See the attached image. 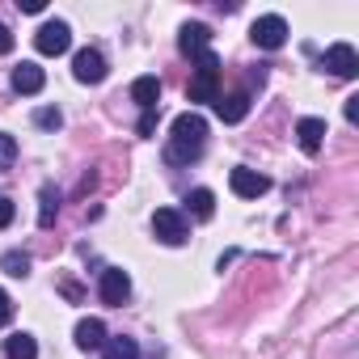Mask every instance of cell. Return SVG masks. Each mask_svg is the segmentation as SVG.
<instances>
[{
  "mask_svg": "<svg viewBox=\"0 0 359 359\" xmlns=\"http://www.w3.org/2000/svg\"><path fill=\"white\" fill-rule=\"evenodd\" d=\"M203 148H208V118L195 114V110L177 114V118H173V131H169L165 156H169L173 165H191V161L203 156Z\"/></svg>",
  "mask_w": 359,
  "mask_h": 359,
  "instance_id": "obj_1",
  "label": "cell"
},
{
  "mask_svg": "<svg viewBox=\"0 0 359 359\" xmlns=\"http://www.w3.org/2000/svg\"><path fill=\"white\" fill-rule=\"evenodd\" d=\"M216 97H220V60L212 51H203L195 81H191V102H216Z\"/></svg>",
  "mask_w": 359,
  "mask_h": 359,
  "instance_id": "obj_2",
  "label": "cell"
},
{
  "mask_svg": "<svg viewBox=\"0 0 359 359\" xmlns=\"http://www.w3.org/2000/svg\"><path fill=\"white\" fill-rule=\"evenodd\" d=\"M152 233H156V241H165V245H182V241L191 237V224H187V216L177 212V208H156Z\"/></svg>",
  "mask_w": 359,
  "mask_h": 359,
  "instance_id": "obj_3",
  "label": "cell"
},
{
  "mask_svg": "<svg viewBox=\"0 0 359 359\" xmlns=\"http://www.w3.org/2000/svg\"><path fill=\"white\" fill-rule=\"evenodd\" d=\"M250 39H254V47H262V51H279V47L287 43V22H283L279 13H266V18L254 22Z\"/></svg>",
  "mask_w": 359,
  "mask_h": 359,
  "instance_id": "obj_4",
  "label": "cell"
},
{
  "mask_svg": "<svg viewBox=\"0 0 359 359\" xmlns=\"http://www.w3.org/2000/svg\"><path fill=\"white\" fill-rule=\"evenodd\" d=\"M229 187H233V195H241V199H258V195H266V191H271V177H266V173H258V169L237 165V169L229 173Z\"/></svg>",
  "mask_w": 359,
  "mask_h": 359,
  "instance_id": "obj_5",
  "label": "cell"
},
{
  "mask_svg": "<svg viewBox=\"0 0 359 359\" xmlns=\"http://www.w3.org/2000/svg\"><path fill=\"white\" fill-rule=\"evenodd\" d=\"M72 76H76L81 85H102V81H106V55L93 51V47L76 51V60H72Z\"/></svg>",
  "mask_w": 359,
  "mask_h": 359,
  "instance_id": "obj_6",
  "label": "cell"
},
{
  "mask_svg": "<svg viewBox=\"0 0 359 359\" xmlns=\"http://www.w3.org/2000/svg\"><path fill=\"white\" fill-rule=\"evenodd\" d=\"M34 47H39L43 55H64V51L72 47V30H68V22H47V26L34 34Z\"/></svg>",
  "mask_w": 359,
  "mask_h": 359,
  "instance_id": "obj_7",
  "label": "cell"
},
{
  "mask_svg": "<svg viewBox=\"0 0 359 359\" xmlns=\"http://www.w3.org/2000/svg\"><path fill=\"white\" fill-rule=\"evenodd\" d=\"M325 68H330L334 76L351 81V76L359 72V55H355V47H351V43H334V47L325 51Z\"/></svg>",
  "mask_w": 359,
  "mask_h": 359,
  "instance_id": "obj_8",
  "label": "cell"
},
{
  "mask_svg": "<svg viewBox=\"0 0 359 359\" xmlns=\"http://www.w3.org/2000/svg\"><path fill=\"white\" fill-rule=\"evenodd\" d=\"M97 292H102V300H106V304H114V309H118V304L131 296V279H127V271H118V266L102 271V287H97Z\"/></svg>",
  "mask_w": 359,
  "mask_h": 359,
  "instance_id": "obj_9",
  "label": "cell"
},
{
  "mask_svg": "<svg viewBox=\"0 0 359 359\" xmlns=\"http://www.w3.org/2000/svg\"><path fill=\"white\" fill-rule=\"evenodd\" d=\"M208 43H212V30H208L203 22H187L182 34H177V47H182V55H195V60L208 51Z\"/></svg>",
  "mask_w": 359,
  "mask_h": 359,
  "instance_id": "obj_10",
  "label": "cell"
},
{
  "mask_svg": "<svg viewBox=\"0 0 359 359\" xmlns=\"http://www.w3.org/2000/svg\"><path fill=\"white\" fill-rule=\"evenodd\" d=\"M296 140H300V148L309 156H317L321 152V140H325V118H300L296 123Z\"/></svg>",
  "mask_w": 359,
  "mask_h": 359,
  "instance_id": "obj_11",
  "label": "cell"
},
{
  "mask_svg": "<svg viewBox=\"0 0 359 359\" xmlns=\"http://www.w3.org/2000/svg\"><path fill=\"white\" fill-rule=\"evenodd\" d=\"M216 114H220V123H241L245 114H250V93H220L216 97Z\"/></svg>",
  "mask_w": 359,
  "mask_h": 359,
  "instance_id": "obj_12",
  "label": "cell"
},
{
  "mask_svg": "<svg viewBox=\"0 0 359 359\" xmlns=\"http://www.w3.org/2000/svg\"><path fill=\"white\" fill-rule=\"evenodd\" d=\"M102 342H106V325H102L97 317L76 321V346H81V351H102Z\"/></svg>",
  "mask_w": 359,
  "mask_h": 359,
  "instance_id": "obj_13",
  "label": "cell"
},
{
  "mask_svg": "<svg viewBox=\"0 0 359 359\" xmlns=\"http://www.w3.org/2000/svg\"><path fill=\"white\" fill-rule=\"evenodd\" d=\"M43 85H47V76H43L39 64H18V68H13V89H18V93H39Z\"/></svg>",
  "mask_w": 359,
  "mask_h": 359,
  "instance_id": "obj_14",
  "label": "cell"
},
{
  "mask_svg": "<svg viewBox=\"0 0 359 359\" xmlns=\"http://www.w3.org/2000/svg\"><path fill=\"white\" fill-rule=\"evenodd\" d=\"M131 102H135L140 110H156V102H161V81H156V76H140V81L131 85Z\"/></svg>",
  "mask_w": 359,
  "mask_h": 359,
  "instance_id": "obj_15",
  "label": "cell"
},
{
  "mask_svg": "<svg viewBox=\"0 0 359 359\" xmlns=\"http://www.w3.org/2000/svg\"><path fill=\"white\" fill-rule=\"evenodd\" d=\"M187 212H191L195 220H212V216H216V195L203 191V187L191 191V195H187Z\"/></svg>",
  "mask_w": 359,
  "mask_h": 359,
  "instance_id": "obj_16",
  "label": "cell"
},
{
  "mask_svg": "<svg viewBox=\"0 0 359 359\" xmlns=\"http://www.w3.org/2000/svg\"><path fill=\"white\" fill-rule=\"evenodd\" d=\"M5 359H39V342L30 334H13L5 338Z\"/></svg>",
  "mask_w": 359,
  "mask_h": 359,
  "instance_id": "obj_17",
  "label": "cell"
},
{
  "mask_svg": "<svg viewBox=\"0 0 359 359\" xmlns=\"http://www.w3.org/2000/svg\"><path fill=\"white\" fill-rule=\"evenodd\" d=\"M55 216H60V191L55 187H43V195H39V224L51 229Z\"/></svg>",
  "mask_w": 359,
  "mask_h": 359,
  "instance_id": "obj_18",
  "label": "cell"
},
{
  "mask_svg": "<svg viewBox=\"0 0 359 359\" xmlns=\"http://www.w3.org/2000/svg\"><path fill=\"white\" fill-rule=\"evenodd\" d=\"M102 359H140V346H135V338H106Z\"/></svg>",
  "mask_w": 359,
  "mask_h": 359,
  "instance_id": "obj_19",
  "label": "cell"
},
{
  "mask_svg": "<svg viewBox=\"0 0 359 359\" xmlns=\"http://www.w3.org/2000/svg\"><path fill=\"white\" fill-rule=\"evenodd\" d=\"M0 266H5V275H13V279H26V275H30V254L9 250L5 258H0Z\"/></svg>",
  "mask_w": 359,
  "mask_h": 359,
  "instance_id": "obj_20",
  "label": "cell"
},
{
  "mask_svg": "<svg viewBox=\"0 0 359 359\" xmlns=\"http://www.w3.org/2000/svg\"><path fill=\"white\" fill-rule=\"evenodd\" d=\"M13 161H18V140L9 131H0V173H9Z\"/></svg>",
  "mask_w": 359,
  "mask_h": 359,
  "instance_id": "obj_21",
  "label": "cell"
},
{
  "mask_svg": "<svg viewBox=\"0 0 359 359\" xmlns=\"http://www.w3.org/2000/svg\"><path fill=\"white\" fill-rule=\"evenodd\" d=\"M34 123L47 127V131H60V127H64V114H60L55 106H43V110H34Z\"/></svg>",
  "mask_w": 359,
  "mask_h": 359,
  "instance_id": "obj_22",
  "label": "cell"
},
{
  "mask_svg": "<svg viewBox=\"0 0 359 359\" xmlns=\"http://www.w3.org/2000/svg\"><path fill=\"white\" fill-rule=\"evenodd\" d=\"M13 216H18L13 199H5V195H0V229H9V224H13Z\"/></svg>",
  "mask_w": 359,
  "mask_h": 359,
  "instance_id": "obj_23",
  "label": "cell"
},
{
  "mask_svg": "<svg viewBox=\"0 0 359 359\" xmlns=\"http://www.w3.org/2000/svg\"><path fill=\"white\" fill-rule=\"evenodd\" d=\"M13 321V300H9V292H0V325H9Z\"/></svg>",
  "mask_w": 359,
  "mask_h": 359,
  "instance_id": "obj_24",
  "label": "cell"
},
{
  "mask_svg": "<svg viewBox=\"0 0 359 359\" xmlns=\"http://www.w3.org/2000/svg\"><path fill=\"white\" fill-rule=\"evenodd\" d=\"M152 131H156V114L144 110V118H140V135H152Z\"/></svg>",
  "mask_w": 359,
  "mask_h": 359,
  "instance_id": "obj_25",
  "label": "cell"
},
{
  "mask_svg": "<svg viewBox=\"0 0 359 359\" xmlns=\"http://www.w3.org/2000/svg\"><path fill=\"white\" fill-rule=\"evenodd\" d=\"M13 51V34H9V26H0V55H9Z\"/></svg>",
  "mask_w": 359,
  "mask_h": 359,
  "instance_id": "obj_26",
  "label": "cell"
},
{
  "mask_svg": "<svg viewBox=\"0 0 359 359\" xmlns=\"http://www.w3.org/2000/svg\"><path fill=\"white\" fill-rule=\"evenodd\" d=\"M342 114H346V123H355L359 118V97H346V110Z\"/></svg>",
  "mask_w": 359,
  "mask_h": 359,
  "instance_id": "obj_27",
  "label": "cell"
}]
</instances>
